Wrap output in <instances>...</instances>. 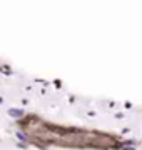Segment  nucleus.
I'll use <instances>...</instances> for the list:
<instances>
[{"instance_id":"obj_1","label":"nucleus","mask_w":142,"mask_h":150,"mask_svg":"<svg viewBox=\"0 0 142 150\" xmlns=\"http://www.w3.org/2000/svg\"><path fill=\"white\" fill-rule=\"evenodd\" d=\"M9 113H10L12 117H22V115H23V112H22V110H18V108H10Z\"/></svg>"}]
</instances>
